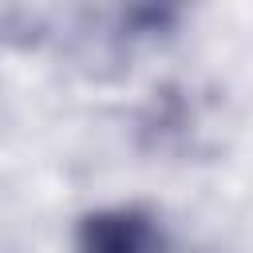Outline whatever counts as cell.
I'll use <instances>...</instances> for the list:
<instances>
[{"label":"cell","instance_id":"6da1fadb","mask_svg":"<svg viewBox=\"0 0 253 253\" xmlns=\"http://www.w3.org/2000/svg\"><path fill=\"white\" fill-rule=\"evenodd\" d=\"M79 253H162V233L142 210H99L79 221Z\"/></svg>","mask_w":253,"mask_h":253}]
</instances>
